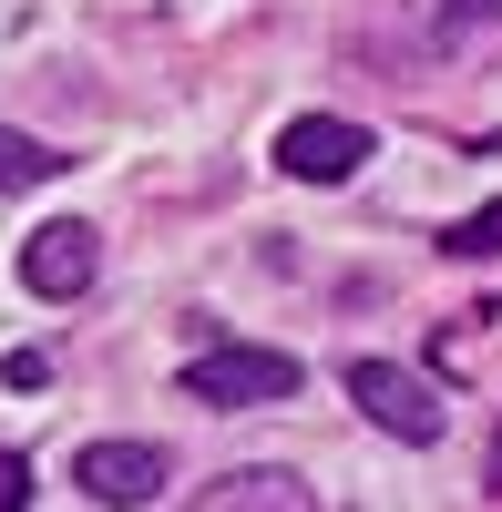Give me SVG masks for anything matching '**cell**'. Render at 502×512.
Wrapping results in <instances>:
<instances>
[{"mask_svg":"<svg viewBox=\"0 0 502 512\" xmlns=\"http://www.w3.org/2000/svg\"><path fill=\"white\" fill-rule=\"evenodd\" d=\"M298 359L287 349H205L185 359V400L195 410H267V400H298Z\"/></svg>","mask_w":502,"mask_h":512,"instance_id":"1","label":"cell"},{"mask_svg":"<svg viewBox=\"0 0 502 512\" xmlns=\"http://www.w3.org/2000/svg\"><path fill=\"white\" fill-rule=\"evenodd\" d=\"M164 482H175V461L154 441H82L72 451V492H93L103 512H144Z\"/></svg>","mask_w":502,"mask_h":512,"instance_id":"2","label":"cell"},{"mask_svg":"<svg viewBox=\"0 0 502 512\" xmlns=\"http://www.w3.org/2000/svg\"><path fill=\"white\" fill-rule=\"evenodd\" d=\"M349 400L380 420L390 441H410V451L441 441V400H431V379H410V369H390V359H349Z\"/></svg>","mask_w":502,"mask_h":512,"instance_id":"3","label":"cell"},{"mask_svg":"<svg viewBox=\"0 0 502 512\" xmlns=\"http://www.w3.org/2000/svg\"><path fill=\"white\" fill-rule=\"evenodd\" d=\"M93 277H103V236L82 226V216H52V226L21 236V287H31V297H52V308H62V297H82Z\"/></svg>","mask_w":502,"mask_h":512,"instance_id":"4","label":"cell"},{"mask_svg":"<svg viewBox=\"0 0 502 512\" xmlns=\"http://www.w3.org/2000/svg\"><path fill=\"white\" fill-rule=\"evenodd\" d=\"M369 164V123H349V113H298L277 134V175H298V185H349Z\"/></svg>","mask_w":502,"mask_h":512,"instance_id":"5","label":"cell"},{"mask_svg":"<svg viewBox=\"0 0 502 512\" xmlns=\"http://www.w3.org/2000/svg\"><path fill=\"white\" fill-rule=\"evenodd\" d=\"M185 512H318V492L277 461H246V472H216L205 492H185Z\"/></svg>","mask_w":502,"mask_h":512,"instance_id":"6","label":"cell"},{"mask_svg":"<svg viewBox=\"0 0 502 512\" xmlns=\"http://www.w3.org/2000/svg\"><path fill=\"white\" fill-rule=\"evenodd\" d=\"M62 175V154L41 144V134H11V123H0V195H31V185H52Z\"/></svg>","mask_w":502,"mask_h":512,"instance_id":"7","label":"cell"},{"mask_svg":"<svg viewBox=\"0 0 502 512\" xmlns=\"http://www.w3.org/2000/svg\"><path fill=\"white\" fill-rule=\"evenodd\" d=\"M441 256H502V205H482V216L441 226Z\"/></svg>","mask_w":502,"mask_h":512,"instance_id":"8","label":"cell"},{"mask_svg":"<svg viewBox=\"0 0 502 512\" xmlns=\"http://www.w3.org/2000/svg\"><path fill=\"white\" fill-rule=\"evenodd\" d=\"M502 31V0H441V41H482Z\"/></svg>","mask_w":502,"mask_h":512,"instance_id":"9","label":"cell"},{"mask_svg":"<svg viewBox=\"0 0 502 512\" xmlns=\"http://www.w3.org/2000/svg\"><path fill=\"white\" fill-rule=\"evenodd\" d=\"M21 482H31V472H21L11 451H0V512H21Z\"/></svg>","mask_w":502,"mask_h":512,"instance_id":"10","label":"cell"},{"mask_svg":"<svg viewBox=\"0 0 502 512\" xmlns=\"http://www.w3.org/2000/svg\"><path fill=\"white\" fill-rule=\"evenodd\" d=\"M492 492H502V441H492Z\"/></svg>","mask_w":502,"mask_h":512,"instance_id":"11","label":"cell"}]
</instances>
